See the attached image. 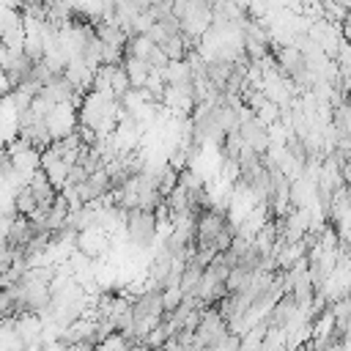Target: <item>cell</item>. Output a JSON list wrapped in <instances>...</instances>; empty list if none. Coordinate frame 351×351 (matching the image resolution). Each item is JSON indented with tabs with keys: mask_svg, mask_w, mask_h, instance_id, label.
Listing matches in <instances>:
<instances>
[{
	"mask_svg": "<svg viewBox=\"0 0 351 351\" xmlns=\"http://www.w3.org/2000/svg\"><path fill=\"white\" fill-rule=\"evenodd\" d=\"M14 208H16V214H25V217H30V214L38 211V203L33 197L30 184H22V186L14 189Z\"/></svg>",
	"mask_w": 351,
	"mask_h": 351,
	"instance_id": "5b68a950",
	"label": "cell"
},
{
	"mask_svg": "<svg viewBox=\"0 0 351 351\" xmlns=\"http://www.w3.org/2000/svg\"><path fill=\"white\" fill-rule=\"evenodd\" d=\"M132 313H134L137 321L159 324L162 321V313H165L162 288H143V291H137L134 299H132Z\"/></svg>",
	"mask_w": 351,
	"mask_h": 351,
	"instance_id": "3957f363",
	"label": "cell"
},
{
	"mask_svg": "<svg viewBox=\"0 0 351 351\" xmlns=\"http://www.w3.org/2000/svg\"><path fill=\"white\" fill-rule=\"evenodd\" d=\"M228 228V211H219L214 206L203 208L195 219V244H214V239Z\"/></svg>",
	"mask_w": 351,
	"mask_h": 351,
	"instance_id": "7a4b0ae2",
	"label": "cell"
},
{
	"mask_svg": "<svg viewBox=\"0 0 351 351\" xmlns=\"http://www.w3.org/2000/svg\"><path fill=\"white\" fill-rule=\"evenodd\" d=\"M25 5H44V0H22V8Z\"/></svg>",
	"mask_w": 351,
	"mask_h": 351,
	"instance_id": "8992f818",
	"label": "cell"
},
{
	"mask_svg": "<svg viewBox=\"0 0 351 351\" xmlns=\"http://www.w3.org/2000/svg\"><path fill=\"white\" fill-rule=\"evenodd\" d=\"M16 134L19 137H25L30 145H36L38 151L41 148H47L49 143H52V132H49V126H47V121L44 118H33L30 123H25V126H19L16 129Z\"/></svg>",
	"mask_w": 351,
	"mask_h": 351,
	"instance_id": "277c9868",
	"label": "cell"
},
{
	"mask_svg": "<svg viewBox=\"0 0 351 351\" xmlns=\"http://www.w3.org/2000/svg\"><path fill=\"white\" fill-rule=\"evenodd\" d=\"M123 228H126L129 241H132L137 250H145V247H151L154 239H156V214L134 206V208L126 211Z\"/></svg>",
	"mask_w": 351,
	"mask_h": 351,
	"instance_id": "6da1fadb",
	"label": "cell"
}]
</instances>
